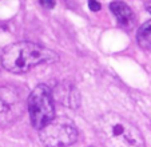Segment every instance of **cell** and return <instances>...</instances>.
Instances as JSON below:
<instances>
[{"mask_svg": "<svg viewBox=\"0 0 151 147\" xmlns=\"http://www.w3.org/2000/svg\"><path fill=\"white\" fill-rule=\"evenodd\" d=\"M88 7H90V9L94 12L99 11V9L102 8V6H100V3L98 0H88Z\"/></svg>", "mask_w": 151, "mask_h": 147, "instance_id": "9c48e42d", "label": "cell"}, {"mask_svg": "<svg viewBox=\"0 0 151 147\" xmlns=\"http://www.w3.org/2000/svg\"><path fill=\"white\" fill-rule=\"evenodd\" d=\"M29 111V119L35 128L40 130L55 118L54 96L48 86L39 84L32 90L27 100Z\"/></svg>", "mask_w": 151, "mask_h": 147, "instance_id": "3957f363", "label": "cell"}, {"mask_svg": "<svg viewBox=\"0 0 151 147\" xmlns=\"http://www.w3.org/2000/svg\"><path fill=\"white\" fill-rule=\"evenodd\" d=\"M40 4H42L43 7H46V8H54L55 7V0H39Z\"/></svg>", "mask_w": 151, "mask_h": 147, "instance_id": "30bf717a", "label": "cell"}, {"mask_svg": "<svg viewBox=\"0 0 151 147\" xmlns=\"http://www.w3.org/2000/svg\"><path fill=\"white\" fill-rule=\"evenodd\" d=\"M40 142L46 147H68L78 139V130L68 118H54L39 130Z\"/></svg>", "mask_w": 151, "mask_h": 147, "instance_id": "277c9868", "label": "cell"}, {"mask_svg": "<svg viewBox=\"0 0 151 147\" xmlns=\"http://www.w3.org/2000/svg\"><path fill=\"white\" fill-rule=\"evenodd\" d=\"M54 94L56 95L58 100L62 103L63 106L67 107H78L79 106V92L78 90L70 83H60L56 87V90L54 91Z\"/></svg>", "mask_w": 151, "mask_h": 147, "instance_id": "52a82bcc", "label": "cell"}, {"mask_svg": "<svg viewBox=\"0 0 151 147\" xmlns=\"http://www.w3.org/2000/svg\"><path fill=\"white\" fill-rule=\"evenodd\" d=\"M110 9L114 14V16L116 17L118 23L123 28H131L135 24V15L132 12V9L124 3V1H120V0H115L110 4Z\"/></svg>", "mask_w": 151, "mask_h": 147, "instance_id": "8992f818", "label": "cell"}, {"mask_svg": "<svg viewBox=\"0 0 151 147\" xmlns=\"http://www.w3.org/2000/svg\"><path fill=\"white\" fill-rule=\"evenodd\" d=\"M96 133L104 147H146L140 130L116 112H107L96 122Z\"/></svg>", "mask_w": 151, "mask_h": 147, "instance_id": "6da1fadb", "label": "cell"}, {"mask_svg": "<svg viewBox=\"0 0 151 147\" xmlns=\"http://www.w3.org/2000/svg\"><path fill=\"white\" fill-rule=\"evenodd\" d=\"M24 112V100L20 91L14 86L0 87V126L14 125Z\"/></svg>", "mask_w": 151, "mask_h": 147, "instance_id": "5b68a950", "label": "cell"}, {"mask_svg": "<svg viewBox=\"0 0 151 147\" xmlns=\"http://www.w3.org/2000/svg\"><path fill=\"white\" fill-rule=\"evenodd\" d=\"M59 59L56 52L32 42L11 44L1 54V66L14 74L27 72L40 64H50Z\"/></svg>", "mask_w": 151, "mask_h": 147, "instance_id": "7a4b0ae2", "label": "cell"}, {"mask_svg": "<svg viewBox=\"0 0 151 147\" xmlns=\"http://www.w3.org/2000/svg\"><path fill=\"white\" fill-rule=\"evenodd\" d=\"M137 40L142 50L151 51V20L140 26V28L137 32Z\"/></svg>", "mask_w": 151, "mask_h": 147, "instance_id": "ba28073f", "label": "cell"}, {"mask_svg": "<svg viewBox=\"0 0 151 147\" xmlns=\"http://www.w3.org/2000/svg\"><path fill=\"white\" fill-rule=\"evenodd\" d=\"M146 9H147V11L151 14V0H150V1H147V3H146Z\"/></svg>", "mask_w": 151, "mask_h": 147, "instance_id": "8fae6325", "label": "cell"}]
</instances>
